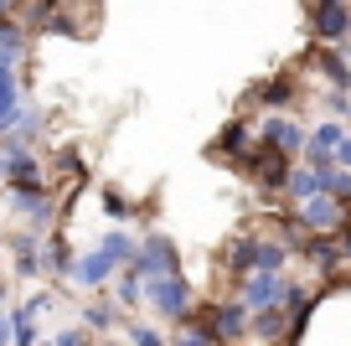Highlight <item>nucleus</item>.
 Wrapping results in <instances>:
<instances>
[{
    "label": "nucleus",
    "mask_w": 351,
    "mask_h": 346,
    "mask_svg": "<svg viewBox=\"0 0 351 346\" xmlns=\"http://www.w3.org/2000/svg\"><path fill=\"white\" fill-rule=\"evenodd\" d=\"M289 264V249L279 238H263V233H238L228 243V259H222V274L232 284L248 279V274H285Z\"/></svg>",
    "instance_id": "obj_1"
},
{
    "label": "nucleus",
    "mask_w": 351,
    "mask_h": 346,
    "mask_svg": "<svg viewBox=\"0 0 351 346\" xmlns=\"http://www.w3.org/2000/svg\"><path fill=\"white\" fill-rule=\"evenodd\" d=\"M145 315L160 325H186L197 315V290L186 274H155L145 279Z\"/></svg>",
    "instance_id": "obj_2"
},
{
    "label": "nucleus",
    "mask_w": 351,
    "mask_h": 346,
    "mask_svg": "<svg viewBox=\"0 0 351 346\" xmlns=\"http://www.w3.org/2000/svg\"><path fill=\"white\" fill-rule=\"evenodd\" d=\"M295 222L305 227L310 238H336L341 227H351V207L336 202L330 192H320V196H310V202L295 207Z\"/></svg>",
    "instance_id": "obj_3"
},
{
    "label": "nucleus",
    "mask_w": 351,
    "mask_h": 346,
    "mask_svg": "<svg viewBox=\"0 0 351 346\" xmlns=\"http://www.w3.org/2000/svg\"><path fill=\"white\" fill-rule=\"evenodd\" d=\"M130 269L140 274V279H155V274H181V253H176V243L165 238L160 227H140V249H134Z\"/></svg>",
    "instance_id": "obj_4"
},
{
    "label": "nucleus",
    "mask_w": 351,
    "mask_h": 346,
    "mask_svg": "<svg viewBox=\"0 0 351 346\" xmlns=\"http://www.w3.org/2000/svg\"><path fill=\"white\" fill-rule=\"evenodd\" d=\"M202 321L212 325V336H217L222 346H243V341H248V321H253V310L238 300V295H232V300H207Z\"/></svg>",
    "instance_id": "obj_5"
},
{
    "label": "nucleus",
    "mask_w": 351,
    "mask_h": 346,
    "mask_svg": "<svg viewBox=\"0 0 351 346\" xmlns=\"http://www.w3.org/2000/svg\"><path fill=\"white\" fill-rule=\"evenodd\" d=\"M5 192H57V186H52V171H47L42 155L11 150L5 155Z\"/></svg>",
    "instance_id": "obj_6"
},
{
    "label": "nucleus",
    "mask_w": 351,
    "mask_h": 346,
    "mask_svg": "<svg viewBox=\"0 0 351 346\" xmlns=\"http://www.w3.org/2000/svg\"><path fill=\"white\" fill-rule=\"evenodd\" d=\"M289 290H295V284H289L285 274H248V279H238V300L248 305V310H274V305L289 300Z\"/></svg>",
    "instance_id": "obj_7"
},
{
    "label": "nucleus",
    "mask_w": 351,
    "mask_h": 346,
    "mask_svg": "<svg viewBox=\"0 0 351 346\" xmlns=\"http://www.w3.org/2000/svg\"><path fill=\"white\" fill-rule=\"evenodd\" d=\"M5 243H11V274H16V279H26V284H36V279L47 274V264H42V238H32L26 227H16Z\"/></svg>",
    "instance_id": "obj_8"
},
{
    "label": "nucleus",
    "mask_w": 351,
    "mask_h": 346,
    "mask_svg": "<svg viewBox=\"0 0 351 346\" xmlns=\"http://www.w3.org/2000/svg\"><path fill=\"white\" fill-rule=\"evenodd\" d=\"M310 26L320 42H341L351 26V0H310Z\"/></svg>",
    "instance_id": "obj_9"
},
{
    "label": "nucleus",
    "mask_w": 351,
    "mask_h": 346,
    "mask_svg": "<svg viewBox=\"0 0 351 346\" xmlns=\"http://www.w3.org/2000/svg\"><path fill=\"white\" fill-rule=\"evenodd\" d=\"M243 171H248L258 186H269V192H285V181H289V155H279V150H269V145H258V150L243 161Z\"/></svg>",
    "instance_id": "obj_10"
},
{
    "label": "nucleus",
    "mask_w": 351,
    "mask_h": 346,
    "mask_svg": "<svg viewBox=\"0 0 351 346\" xmlns=\"http://www.w3.org/2000/svg\"><path fill=\"white\" fill-rule=\"evenodd\" d=\"M124 321H130V315H124L114 300H104V295H93L88 305H77V325H83L88 336H114V331H124Z\"/></svg>",
    "instance_id": "obj_11"
},
{
    "label": "nucleus",
    "mask_w": 351,
    "mask_h": 346,
    "mask_svg": "<svg viewBox=\"0 0 351 346\" xmlns=\"http://www.w3.org/2000/svg\"><path fill=\"white\" fill-rule=\"evenodd\" d=\"M305 140L310 135L300 130L295 119H285V114H274V119H263V130H258V145H269V150H279V155H305Z\"/></svg>",
    "instance_id": "obj_12"
},
{
    "label": "nucleus",
    "mask_w": 351,
    "mask_h": 346,
    "mask_svg": "<svg viewBox=\"0 0 351 346\" xmlns=\"http://www.w3.org/2000/svg\"><path fill=\"white\" fill-rule=\"evenodd\" d=\"M114 274H119V269H114V264L104 259L99 249H88V253H77L73 279H67V284H77V290H88V295H99L104 284H114Z\"/></svg>",
    "instance_id": "obj_13"
},
{
    "label": "nucleus",
    "mask_w": 351,
    "mask_h": 346,
    "mask_svg": "<svg viewBox=\"0 0 351 346\" xmlns=\"http://www.w3.org/2000/svg\"><path fill=\"white\" fill-rule=\"evenodd\" d=\"M42 264H47V274L52 279H73V264H77V253H73V243L62 238V233H47L42 238Z\"/></svg>",
    "instance_id": "obj_14"
},
{
    "label": "nucleus",
    "mask_w": 351,
    "mask_h": 346,
    "mask_svg": "<svg viewBox=\"0 0 351 346\" xmlns=\"http://www.w3.org/2000/svg\"><path fill=\"white\" fill-rule=\"evenodd\" d=\"M93 249L104 253V259L114 264V269H130V259H134V249H140V238H134L130 227H109V233H99V243Z\"/></svg>",
    "instance_id": "obj_15"
},
{
    "label": "nucleus",
    "mask_w": 351,
    "mask_h": 346,
    "mask_svg": "<svg viewBox=\"0 0 351 346\" xmlns=\"http://www.w3.org/2000/svg\"><path fill=\"white\" fill-rule=\"evenodd\" d=\"M114 305H119L124 315H140L145 310V279L134 269H119L114 274Z\"/></svg>",
    "instance_id": "obj_16"
},
{
    "label": "nucleus",
    "mask_w": 351,
    "mask_h": 346,
    "mask_svg": "<svg viewBox=\"0 0 351 346\" xmlns=\"http://www.w3.org/2000/svg\"><path fill=\"white\" fill-rule=\"evenodd\" d=\"M5 321H11V346H47L42 325H36V315L26 310V305H11V310H5Z\"/></svg>",
    "instance_id": "obj_17"
},
{
    "label": "nucleus",
    "mask_w": 351,
    "mask_h": 346,
    "mask_svg": "<svg viewBox=\"0 0 351 346\" xmlns=\"http://www.w3.org/2000/svg\"><path fill=\"white\" fill-rule=\"evenodd\" d=\"M253 150H258V140H253V130H248V124H228V130H222V145H217V155H222V161H248V155Z\"/></svg>",
    "instance_id": "obj_18"
},
{
    "label": "nucleus",
    "mask_w": 351,
    "mask_h": 346,
    "mask_svg": "<svg viewBox=\"0 0 351 346\" xmlns=\"http://www.w3.org/2000/svg\"><path fill=\"white\" fill-rule=\"evenodd\" d=\"M326 192V181H320V171H310V165H289V181H285V196L289 202H310V196Z\"/></svg>",
    "instance_id": "obj_19"
},
{
    "label": "nucleus",
    "mask_w": 351,
    "mask_h": 346,
    "mask_svg": "<svg viewBox=\"0 0 351 346\" xmlns=\"http://www.w3.org/2000/svg\"><path fill=\"white\" fill-rule=\"evenodd\" d=\"M124 341H130V346H171V331H165L160 321L130 315V321H124Z\"/></svg>",
    "instance_id": "obj_20"
},
{
    "label": "nucleus",
    "mask_w": 351,
    "mask_h": 346,
    "mask_svg": "<svg viewBox=\"0 0 351 346\" xmlns=\"http://www.w3.org/2000/svg\"><path fill=\"white\" fill-rule=\"evenodd\" d=\"M171 346H222V341L212 336V325L202 315H191L186 325H171Z\"/></svg>",
    "instance_id": "obj_21"
},
{
    "label": "nucleus",
    "mask_w": 351,
    "mask_h": 346,
    "mask_svg": "<svg viewBox=\"0 0 351 346\" xmlns=\"http://www.w3.org/2000/svg\"><path fill=\"white\" fill-rule=\"evenodd\" d=\"M253 104L258 108H289L295 104V83H289V78H274V83H263L258 93H253Z\"/></svg>",
    "instance_id": "obj_22"
},
{
    "label": "nucleus",
    "mask_w": 351,
    "mask_h": 346,
    "mask_svg": "<svg viewBox=\"0 0 351 346\" xmlns=\"http://www.w3.org/2000/svg\"><path fill=\"white\" fill-rule=\"evenodd\" d=\"M99 202H104V212H109L114 222H134V217H140V212H134V202H130L124 192H114V186H104Z\"/></svg>",
    "instance_id": "obj_23"
},
{
    "label": "nucleus",
    "mask_w": 351,
    "mask_h": 346,
    "mask_svg": "<svg viewBox=\"0 0 351 346\" xmlns=\"http://www.w3.org/2000/svg\"><path fill=\"white\" fill-rule=\"evenodd\" d=\"M47 346H93V336H88L83 325L73 321V325H57V331L47 336Z\"/></svg>",
    "instance_id": "obj_24"
},
{
    "label": "nucleus",
    "mask_w": 351,
    "mask_h": 346,
    "mask_svg": "<svg viewBox=\"0 0 351 346\" xmlns=\"http://www.w3.org/2000/svg\"><path fill=\"white\" fill-rule=\"evenodd\" d=\"M320 67H326V78H330V83H336V88H341V93H346V83H351V67H346V62H341V57H336V52H320Z\"/></svg>",
    "instance_id": "obj_25"
},
{
    "label": "nucleus",
    "mask_w": 351,
    "mask_h": 346,
    "mask_svg": "<svg viewBox=\"0 0 351 346\" xmlns=\"http://www.w3.org/2000/svg\"><path fill=\"white\" fill-rule=\"evenodd\" d=\"M21 305L36 315V321H42V315H52V310H57V295H52V290H36V295H26Z\"/></svg>",
    "instance_id": "obj_26"
},
{
    "label": "nucleus",
    "mask_w": 351,
    "mask_h": 346,
    "mask_svg": "<svg viewBox=\"0 0 351 346\" xmlns=\"http://www.w3.org/2000/svg\"><path fill=\"white\" fill-rule=\"evenodd\" d=\"M336 165H346V171H351V135L341 140V150H336Z\"/></svg>",
    "instance_id": "obj_27"
},
{
    "label": "nucleus",
    "mask_w": 351,
    "mask_h": 346,
    "mask_svg": "<svg viewBox=\"0 0 351 346\" xmlns=\"http://www.w3.org/2000/svg\"><path fill=\"white\" fill-rule=\"evenodd\" d=\"M0 346H11V321H5V310H0Z\"/></svg>",
    "instance_id": "obj_28"
},
{
    "label": "nucleus",
    "mask_w": 351,
    "mask_h": 346,
    "mask_svg": "<svg viewBox=\"0 0 351 346\" xmlns=\"http://www.w3.org/2000/svg\"><path fill=\"white\" fill-rule=\"evenodd\" d=\"M0 181H5V155H0Z\"/></svg>",
    "instance_id": "obj_29"
},
{
    "label": "nucleus",
    "mask_w": 351,
    "mask_h": 346,
    "mask_svg": "<svg viewBox=\"0 0 351 346\" xmlns=\"http://www.w3.org/2000/svg\"><path fill=\"white\" fill-rule=\"evenodd\" d=\"M0 279H5V259H0Z\"/></svg>",
    "instance_id": "obj_30"
},
{
    "label": "nucleus",
    "mask_w": 351,
    "mask_h": 346,
    "mask_svg": "<svg viewBox=\"0 0 351 346\" xmlns=\"http://www.w3.org/2000/svg\"><path fill=\"white\" fill-rule=\"evenodd\" d=\"M346 36H351V26H346Z\"/></svg>",
    "instance_id": "obj_31"
}]
</instances>
